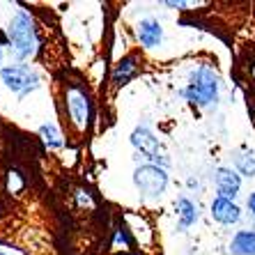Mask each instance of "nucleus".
Masks as SVG:
<instances>
[{"instance_id":"14","label":"nucleus","mask_w":255,"mask_h":255,"mask_svg":"<svg viewBox=\"0 0 255 255\" xmlns=\"http://www.w3.org/2000/svg\"><path fill=\"white\" fill-rule=\"evenodd\" d=\"M131 71H133V58H127L125 62L118 67V71H115V83H125L127 78L131 76Z\"/></svg>"},{"instance_id":"5","label":"nucleus","mask_w":255,"mask_h":255,"mask_svg":"<svg viewBox=\"0 0 255 255\" xmlns=\"http://www.w3.org/2000/svg\"><path fill=\"white\" fill-rule=\"evenodd\" d=\"M216 186H219L221 198H235L239 193V186H242V177H239L235 170L230 168H219L216 172Z\"/></svg>"},{"instance_id":"2","label":"nucleus","mask_w":255,"mask_h":255,"mask_svg":"<svg viewBox=\"0 0 255 255\" xmlns=\"http://www.w3.org/2000/svg\"><path fill=\"white\" fill-rule=\"evenodd\" d=\"M219 97V78L207 67H200L191 74V83L186 88V99L198 106H209Z\"/></svg>"},{"instance_id":"7","label":"nucleus","mask_w":255,"mask_h":255,"mask_svg":"<svg viewBox=\"0 0 255 255\" xmlns=\"http://www.w3.org/2000/svg\"><path fill=\"white\" fill-rule=\"evenodd\" d=\"M131 142H133L140 152H145L149 159H159V142H156V138L152 136L147 129H136L133 131Z\"/></svg>"},{"instance_id":"15","label":"nucleus","mask_w":255,"mask_h":255,"mask_svg":"<svg viewBox=\"0 0 255 255\" xmlns=\"http://www.w3.org/2000/svg\"><path fill=\"white\" fill-rule=\"evenodd\" d=\"M249 209H251V214L255 216V193H251L249 196Z\"/></svg>"},{"instance_id":"13","label":"nucleus","mask_w":255,"mask_h":255,"mask_svg":"<svg viewBox=\"0 0 255 255\" xmlns=\"http://www.w3.org/2000/svg\"><path fill=\"white\" fill-rule=\"evenodd\" d=\"M42 136H44V140H46V145H51V147H60V145H62L60 133H58V129H55V127L44 125L42 127Z\"/></svg>"},{"instance_id":"9","label":"nucleus","mask_w":255,"mask_h":255,"mask_svg":"<svg viewBox=\"0 0 255 255\" xmlns=\"http://www.w3.org/2000/svg\"><path fill=\"white\" fill-rule=\"evenodd\" d=\"M230 251L235 255H255V232L251 230L237 232L230 244Z\"/></svg>"},{"instance_id":"10","label":"nucleus","mask_w":255,"mask_h":255,"mask_svg":"<svg viewBox=\"0 0 255 255\" xmlns=\"http://www.w3.org/2000/svg\"><path fill=\"white\" fill-rule=\"evenodd\" d=\"M69 111H71V118L76 120V125L83 127L85 118H88V101H85L83 92H78V90L69 92Z\"/></svg>"},{"instance_id":"12","label":"nucleus","mask_w":255,"mask_h":255,"mask_svg":"<svg viewBox=\"0 0 255 255\" xmlns=\"http://www.w3.org/2000/svg\"><path fill=\"white\" fill-rule=\"evenodd\" d=\"M237 168L242 175H246V177H253L255 175V154L251 152V154H242L237 156Z\"/></svg>"},{"instance_id":"11","label":"nucleus","mask_w":255,"mask_h":255,"mask_svg":"<svg viewBox=\"0 0 255 255\" xmlns=\"http://www.w3.org/2000/svg\"><path fill=\"white\" fill-rule=\"evenodd\" d=\"M177 212H179V223H182V226H191V223L198 219L196 207H193L186 198H182V200L177 202Z\"/></svg>"},{"instance_id":"16","label":"nucleus","mask_w":255,"mask_h":255,"mask_svg":"<svg viewBox=\"0 0 255 255\" xmlns=\"http://www.w3.org/2000/svg\"><path fill=\"white\" fill-rule=\"evenodd\" d=\"M0 255H5V253H0Z\"/></svg>"},{"instance_id":"1","label":"nucleus","mask_w":255,"mask_h":255,"mask_svg":"<svg viewBox=\"0 0 255 255\" xmlns=\"http://www.w3.org/2000/svg\"><path fill=\"white\" fill-rule=\"evenodd\" d=\"M9 42H12V46H14L16 58H30V55H35L37 35H35V28H32V18L25 12H18L16 16L12 18Z\"/></svg>"},{"instance_id":"8","label":"nucleus","mask_w":255,"mask_h":255,"mask_svg":"<svg viewBox=\"0 0 255 255\" xmlns=\"http://www.w3.org/2000/svg\"><path fill=\"white\" fill-rule=\"evenodd\" d=\"M161 37H163V32H161V25L156 23L154 18L140 21V25H138V39H140L147 48L156 46V44L161 42Z\"/></svg>"},{"instance_id":"4","label":"nucleus","mask_w":255,"mask_h":255,"mask_svg":"<svg viewBox=\"0 0 255 255\" xmlns=\"http://www.w3.org/2000/svg\"><path fill=\"white\" fill-rule=\"evenodd\" d=\"M2 81H5L7 88L18 92V95H23L28 90H35L37 83H39V78L25 67H7V69H2Z\"/></svg>"},{"instance_id":"6","label":"nucleus","mask_w":255,"mask_h":255,"mask_svg":"<svg viewBox=\"0 0 255 255\" xmlns=\"http://www.w3.org/2000/svg\"><path fill=\"white\" fill-rule=\"evenodd\" d=\"M212 216L219 223L230 226V223H237L239 221V207L232 200H228V198H216L212 202Z\"/></svg>"},{"instance_id":"3","label":"nucleus","mask_w":255,"mask_h":255,"mask_svg":"<svg viewBox=\"0 0 255 255\" xmlns=\"http://www.w3.org/2000/svg\"><path fill=\"white\" fill-rule=\"evenodd\" d=\"M133 182L142 193L159 196V193H163V189L168 184V175L159 166H140L133 172Z\"/></svg>"}]
</instances>
